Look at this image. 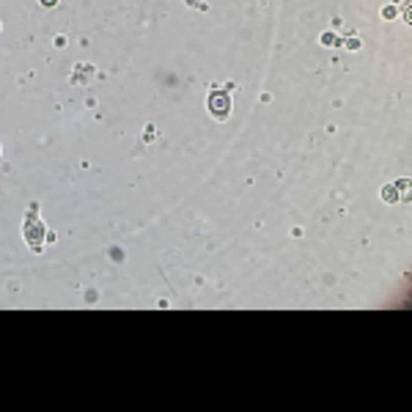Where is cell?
<instances>
[{"mask_svg":"<svg viewBox=\"0 0 412 412\" xmlns=\"http://www.w3.org/2000/svg\"><path fill=\"white\" fill-rule=\"evenodd\" d=\"M209 113L215 116L217 121H225L231 116V99H228L225 91H215L209 97Z\"/></svg>","mask_w":412,"mask_h":412,"instance_id":"1","label":"cell"},{"mask_svg":"<svg viewBox=\"0 0 412 412\" xmlns=\"http://www.w3.org/2000/svg\"><path fill=\"white\" fill-rule=\"evenodd\" d=\"M22 231H25V239L31 242V245H36V242L44 237V223H39V220H28Z\"/></svg>","mask_w":412,"mask_h":412,"instance_id":"2","label":"cell"},{"mask_svg":"<svg viewBox=\"0 0 412 412\" xmlns=\"http://www.w3.org/2000/svg\"><path fill=\"white\" fill-rule=\"evenodd\" d=\"M382 198H385L387 203H396V201H399V190H396V185L382 187Z\"/></svg>","mask_w":412,"mask_h":412,"instance_id":"3","label":"cell"},{"mask_svg":"<svg viewBox=\"0 0 412 412\" xmlns=\"http://www.w3.org/2000/svg\"><path fill=\"white\" fill-rule=\"evenodd\" d=\"M322 44H325V47H335V44H338V36L325 33V36H322Z\"/></svg>","mask_w":412,"mask_h":412,"instance_id":"4","label":"cell"},{"mask_svg":"<svg viewBox=\"0 0 412 412\" xmlns=\"http://www.w3.org/2000/svg\"><path fill=\"white\" fill-rule=\"evenodd\" d=\"M382 17H385V19H393L396 17V6H387V9L382 11Z\"/></svg>","mask_w":412,"mask_h":412,"instance_id":"5","label":"cell"},{"mask_svg":"<svg viewBox=\"0 0 412 412\" xmlns=\"http://www.w3.org/2000/svg\"><path fill=\"white\" fill-rule=\"evenodd\" d=\"M347 47H349V50H360V39H355V36H352V39H347Z\"/></svg>","mask_w":412,"mask_h":412,"instance_id":"6","label":"cell"},{"mask_svg":"<svg viewBox=\"0 0 412 412\" xmlns=\"http://www.w3.org/2000/svg\"><path fill=\"white\" fill-rule=\"evenodd\" d=\"M39 3H41V6H55L58 0H39Z\"/></svg>","mask_w":412,"mask_h":412,"instance_id":"7","label":"cell"}]
</instances>
